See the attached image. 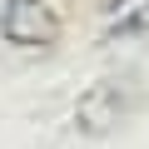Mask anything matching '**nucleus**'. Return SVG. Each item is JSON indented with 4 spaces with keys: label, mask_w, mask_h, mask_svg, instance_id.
Instances as JSON below:
<instances>
[{
    "label": "nucleus",
    "mask_w": 149,
    "mask_h": 149,
    "mask_svg": "<svg viewBox=\"0 0 149 149\" xmlns=\"http://www.w3.org/2000/svg\"><path fill=\"white\" fill-rule=\"evenodd\" d=\"M124 119H129V90H124L119 80L90 85V90L80 95V104H74V124H80V134H90V139L114 134Z\"/></svg>",
    "instance_id": "obj_2"
},
{
    "label": "nucleus",
    "mask_w": 149,
    "mask_h": 149,
    "mask_svg": "<svg viewBox=\"0 0 149 149\" xmlns=\"http://www.w3.org/2000/svg\"><path fill=\"white\" fill-rule=\"evenodd\" d=\"M0 35L20 50H50V45H60V15L50 0H5L0 5Z\"/></svg>",
    "instance_id": "obj_1"
}]
</instances>
